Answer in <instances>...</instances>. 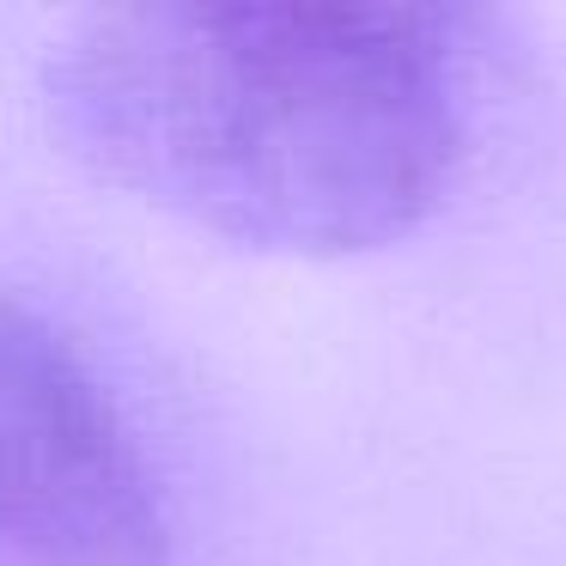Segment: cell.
<instances>
[{"label":"cell","instance_id":"1","mask_svg":"<svg viewBox=\"0 0 566 566\" xmlns=\"http://www.w3.org/2000/svg\"><path fill=\"white\" fill-rule=\"evenodd\" d=\"M50 111L98 177L286 256L402 238L463 153L432 7H116L50 62Z\"/></svg>","mask_w":566,"mask_h":566},{"label":"cell","instance_id":"2","mask_svg":"<svg viewBox=\"0 0 566 566\" xmlns=\"http://www.w3.org/2000/svg\"><path fill=\"white\" fill-rule=\"evenodd\" d=\"M0 566H165L147 463L86 359L0 298Z\"/></svg>","mask_w":566,"mask_h":566}]
</instances>
